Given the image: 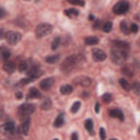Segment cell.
I'll return each instance as SVG.
<instances>
[{
	"label": "cell",
	"mask_w": 140,
	"mask_h": 140,
	"mask_svg": "<svg viewBox=\"0 0 140 140\" xmlns=\"http://www.w3.org/2000/svg\"><path fill=\"white\" fill-rule=\"evenodd\" d=\"M51 31H53V26L48 23H43V24H38L35 29V35L37 36L38 38H42L44 36H47L50 34Z\"/></svg>",
	"instance_id": "6da1fadb"
},
{
	"label": "cell",
	"mask_w": 140,
	"mask_h": 140,
	"mask_svg": "<svg viewBox=\"0 0 140 140\" xmlns=\"http://www.w3.org/2000/svg\"><path fill=\"white\" fill-rule=\"evenodd\" d=\"M110 59L115 65H121L126 59V53L121 49H113L110 51Z\"/></svg>",
	"instance_id": "7a4b0ae2"
},
{
	"label": "cell",
	"mask_w": 140,
	"mask_h": 140,
	"mask_svg": "<svg viewBox=\"0 0 140 140\" xmlns=\"http://www.w3.org/2000/svg\"><path fill=\"white\" fill-rule=\"evenodd\" d=\"M79 56H70L68 58H66L65 61L62 62L61 65V69L65 70L66 72L69 71V70H71L72 68H75L76 66H78L79 64Z\"/></svg>",
	"instance_id": "3957f363"
},
{
	"label": "cell",
	"mask_w": 140,
	"mask_h": 140,
	"mask_svg": "<svg viewBox=\"0 0 140 140\" xmlns=\"http://www.w3.org/2000/svg\"><path fill=\"white\" fill-rule=\"evenodd\" d=\"M128 9H129V3L123 0V1L117 2L116 5L114 6L113 11H114V13L115 14H124V13L127 12Z\"/></svg>",
	"instance_id": "277c9868"
},
{
	"label": "cell",
	"mask_w": 140,
	"mask_h": 140,
	"mask_svg": "<svg viewBox=\"0 0 140 140\" xmlns=\"http://www.w3.org/2000/svg\"><path fill=\"white\" fill-rule=\"evenodd\" d=\"M6 39L9 44H11V45H16V44L21 39V34L18 32L9 31V32H7V34H6Z\"/></svg>",
	"instance_id": "5b68a950"
},
{
	"label": "cell",
	"mask_w": 140,
	"mask_h": 140,
	"mask_svg": "<svg viewBox=\"0 0 140 140\" xmlns=\"http://www.w3.org/2000/svg\"><path fill=\"white\" fill-rule=\"evenodd\" d=\"M35 110V106L33 104H22L20 107H19V113L21 114V115H25V116H29L31 115V114L34 113Z\"/></svg>",
	"instance_id": "8992f818"
},
{
	"label": "cell",
	"mask_w": 140,
	"mask_h": 140,
	"mask_svg": "<svg viewBox=\"0 0 140 140\" xmlns=\"http://www.w3.org/2000/svg\"><path fill=\"white\" fill-rule=\"evenodd\" d=\"M91 79L89 77H86V76H81V77H77L75 79V83L76 84H79V86H82V87H89L91 84Z\"/></svg>",
	"instance_id": "52a82bcc"
},
{
	"label": "cell",
	"mask_w": 140,
	"mask_h": 140,
	"mask_svg": "<svg viewBox=\"0 0 140 140\" xmlns=\"http://www.w3.org/2000/svg\"><path fill=\"white\" fill-rule=\"evenodd\" d=\"M54 83H55L54 78H46V79H44V80H42L39 82V87H40V89H42V90L47 91V90H49L50 88L53 87Z\"/></svg>",
	"instance_id": "ba28073f"
},
{
	"label": "cell",
	"mask_w": 140,
	"mask_h": 140,
	"mask_svg": "<svg viewBox=\"0 0 140 140\" xmlns=\"http://www.w3.org/2000/svg\"><path fill=\"white\" fill-rule=\"evenodd\" d=\"M92 55H93L94 60H96V61H102L106 58V54L100 48H95L92 50Z\"/></svg>",
	"instance_id": "9c48e42d"
},
{
	"label": "cell",
	"mask_w": 140,
	"mask_h": 140,
	"mask_svg": "<svg viewBox=\"0 0 140 140\" xmlns=\"http://www.w3.org/2000/svg\"><path fill=\"white\" fill-rule=\"evenodd\" d=\"M2 68H3V70H5L6 72L11 73V72L14 71V69H16V64H14L13 61H8V60H7L5 64H3Z\"/></svg>",
	"instance_id": "30bf717a"
},
{
	"label": "cell",
	"mask_w": 140,
	"mask_h": 140,
	"mask_svg": "<svg viewBox=\"0 0 140 140\" xmlns=\"http://www.w3.org/2000/svg\"><path fill=\"white\" fill-rule=\"evenodd\" d=\"M3 132H8V134H12L14 131V123L13 121H7V123L2 126Z\"/></svg>",
	"instance_id": "8fae6325"
},
{
	"label": "cell",
	"mask_w": 140,
	"mask_h": 140,
	"mask_svg": "<svg viewBox=\"0 0 140 140\" xmlns=\"http://www.w3.org/2000/svg\"><path fill=\"white\" fill-rule=\"evenodd\" d=\"M109 116L114 117V118H118L121 121L124 120V115H123V113H121L119 109H110L109 110Z\"/></svg>",
	"instance_id": "7c38bea8"
},
{
	"label": "cell",
	"mask_w": 140,
	"mask_h": 140,
	"mask_svg": "<svg viewBox=\"0 0 140 140\" xmlns=\"http://www.w3.org/2000/svg\"><path fill=\"white\" fill-rule=\"evenodd\" d=\"M64 123H65V115H64V113H60L59 115L57 116V118L55 119L54 126L57 127V128H59V127H61L62 125H64Z\"/></svg>",
	"instance_id": "4fadbf2b"
},
{
	"label": "cell",
	"mask_w": 140,
	"mask_h": 140,
	"mask_svg": "<svg viewBox=\"0 0 140 140\" xmlns=\"http://www.w3.org/2000/svg\"><path fill=\"white\" fill-rule=\"evenodd\" d=\"M114 45H115L118 49H121V50H126V49L129 48V45H128V43L121 42V40H115V42H114Z\"/></svg>",
	"instance_id": "5bb4252c"
},
{
	"label": "cell",
	"mask_w": 140,
	"mask_h": 140,
	"mask_svg": "<svg viewBox=\"0 0 140 140\" xmlns=\"http://www.w3.org/2000/svg\"><path fill=\"white\" fill-rule=\"evenodd\" d=\"M29 128H30V121H29V120H25V121H23L22 126L19 128V131H21L23 135H27Z\"/></svg>",
	"instance_id": "9a60e30c"
},
{
	"label": "cell",
	"mask_w": 140,
	"mask_h": 140,
	"mask_svg": "<svg viewBox=\"0 0 140 140\" xmlns=\"http://www.w3.org/2000/svg\"><path fill=\"white\" fill-rule=\"evenodd\" d=\"M29 97L30 99H39L40 97V93L37 89H35V88H32L29 92Z\"/></svg>",
	"instance_id": "2e32d148"
},
{
	"label": "cell",
	"mask_w": 140,
	"mask_h": 140,
	"mask_svg": "<svg viewBox=\"0 0 140 140\" xmlns=\"http://www.w3.org/2000/svg\"><path fill=\"white\" fill-rule=\"evenodd\" d=\"M73 91V88L70 84H65L60 88V93L61 94H70Z\"/></svg>",
	"instance_id": "e0dca14e"
},
{
	"label": "cell",
	"mask_w": 140,
	"mask_h": 140,
	"mask_svg": "<svg viewBox=\"0 0 140 140\" xmlns=\"http://www.w3.org/2000/svg\"><path fill=\"white\" fill-rule=\"evenodd\" d=\"M84 127H86V129L89 131L91 135H94V132H93V121H92V119H87L86 123H84Z\"/></svg>",
	"instance_id": "ac0fdd59"
},
{
	"label": "cell",
	"mask_w": 140,
	"mask_h": 140,
	"mask_svg": "<svg viewBox=\"0 0 140 140\" xmlns=\"http://www.w3.org/2000/svg\"><path fill=\"white\" fill-rule=\"evenodd\" d=\"M99 43V38L97 37H94V36H90V37H87L86 38V44L89 46H93V45H96Z\"/></svg>",
	"instance_id": "d6986e66"
},
{
	"label": "cell",
	"mask_w": 140,
	"mask_h": 140,
	"mask_svg": "<svg viewBox=\"0 0 140 140\" xmlns=\"http://www.w3.org/2000/svg\"><path fill=\"white\" fill-rule=\"evenodd\" d=\"M65 14L68 16L69 18H75L77 16H79V11L77 9H67L65 10Z\"/></svg>",
	"instance_id": "ffe728a7"
},
{
	"label": "cell",
	"mask_w": 140,
	"mask_h": 140,
	"mask_svg": "<svg viewBox=\"0 0 140 140\" xmlns=\"http://www.w3.org/2000/svg\"><path fill=\"white\" fill-rule=\"evenodd\" d=\"M51 101H50V99H45L43 102H42V109L44 110H48L51 108Z\"/></svg>",
	"instance_id": "44dd1931"
},
{
	"label": "cell",
	"mask_w": 140,
	"mask_h": 140,
	"mask_svg": "<svg viewBox=\"0 0 140 140\" xmlns=\"http://www.w3.org/2000/svg\"><path fill=\"white\" fill-rule=\"evenodd\" d=\"M59 60V55H53V56H48L45 59V61L47 64H55Z\"/></svg>",
	"instance_id": "7402d4cb"
},
{
	"label": "cell",
	"mask_w": 140,
	"mask_h": 140,
	"mask_svg": "<svg viewBox=\"0 0 140 140\" xmlns=\"http://www.w3.org/2000/svg\"><path fill=\"white\" fill-rule=\"evenodd\" d=\"M10 55H11L10 50L7 49V48H5V47H2V48H1V56H2V58H3V60H5V61L8 60L9 57H10Z\"/></svg>",
	"instance_id": "603a6c76"
},
{
	"label": "cell",
	"mask_w": 140,
	"mask_h": 140,
	"mask_svg": "<svg viewBox=\"0 0 140 140\" xmlns=\"http://www.w3.org/2000/svg\"><path fill=\"white\" fill-rule=\"evenodd\" d=\"M119 84L121 86V88H123L124 90H126V91H129V90H130V86H129V83H128L125 79H123V78L119 79Z\"/></svg>",
	"instance_id": "cb8c5ba5"
},
{
	"label": "cell",
	"mask_w": 140,
	"mask_h": 140,
	"mask_svg": "<svg viewBox=\"0 0 140 140\" xmlns=\"http://www.w3.org/2000/svg\"><path fill=\"white\" fill-rule=\"evenodd\" d=\"M60 37H56L54 40H53V43H51V49L53 50H55V49H57L58 47H59V45H60Z\"/></svg>",
	"instance_id": "d4e9b609"
},
{
	"label": "cell",
	"mask_w": 140,
	"mask_h": 140,
	"mask_svg": "<svg viewBox=\"0 0 140 140\" xmlns=\"http://www.w3.org/2000/svg\"><path fill=\"white\" fill-rule=\"evenodd\" d=\"M112 27H113V24H112V22H106V23L103 25V27H102V30L104 31L105 33H108L112 31Z\"/></svg>",
	"instance_id": "484cf974"
},
{
	"label": "cell",
	"mask_w": 140,
	"mask_h": 140,
	"mask_svg": "<svg viewBox=\"0 0 140 140\" xmlns=\"http://www.w3.org/2000/svg\"><path fill=\"white\" fill-rule=\"evenodd\" d=\"M112 99H113V96L110 93H105V94H103V96H102L103 102H105V103H109L112 101Z\"/></svg>",
	"instance_id": "4316f807"
},
{
	"label": "cell",
	"mask_w": 140,
	"mask_h": 140,
	"mask_svg": "<svg viewBox=\"0 0 140 140\" xmlns=\"http://www.w3.org/2000/svg\"><path fill=\"white\" fill-rule=\"evenodd\" d=\"M29 68V65H27V62L26 61H23V62H21V64L19 65V70L21 72H24V71H26Z\"/></svg>",
	"instance_id": "83f0119b"
},
{
	"label": "cell",
	"mask_w": 140,
	"mask_h": 140,
	"mask_svg": "<svg viewBox=\"0 0 140 140\" xmlns=\"http://www.w3.org/2000/svg\"><path fill=\"white\" fill-rule=\"evenodd\" d=\"M80 106H81L80 102H75V103H73V105L71 106V113H77L79 110Z\"/></svg>",
	"instance_id": "f1b7e54d"
},
{
	"label": "cell",
	"mask_w": 140,
	"mask_h": 140,
	"mask_svg": "<svg viewBox=\"0 0 140 140\" xmlns=\"http://www.w3.org/2000/svg\"><path fill=\"white\" fill-rule=\"evenodd\" d=\"M68 2L75 6H80V7L84 6V1H82V0H68Z\"/></svg>",
	"instance_id": "f546056e"
},
{
	"label": "cell",
	"mask_w": 140,
	"mask_h": 140,
	"mask_svg": "<svg viewBox=\"0 0 140 140\" xmlns=\"http://www.w3.org/2000/svg\"><path fill=\"white\" fill-rule=\"evenodd\" d=\"M132 90H134V92L136 94L140 95V82H136L132 84Z\"/></svg>",
	"instance_id": "4dcf8cb0"
},
{
	"label": "cell",
	"mask_w": 140,
	"mask_h": 140,
	"mask_svg": "<svg viewBox=\"0 0 140 140\" xmlns=\"http://www.w3.org/2000/svg\"><path fill=\"white\" fill-rule=\"evenodd\" d=\"M121 72H123L124 75L128 76V77H132V75H134L131 70H130L129 68H127V67H125V68H123V69H121Z\"/></svg>",
	"instance_id": "1f68e13d"
},
{
	"label": "cell",
	"mask_w": 140,
	"mask_h": 140,
	"mask_svg": "<svg viewBox=\"0 0 140 140\" xmlns=\"http://www.w3.org/2000/svg\"><path fill=\"white\" fill-rule=\"evenodd\" d=\"M120 30L123 31V32L125 33V34H127V33H128L127 24H126V22H125V21H123V22H121V23H120Z\"/></svg>",
	"instance_id": "d6a6232c"
},
{
	"label": "cell",
	"mask_w": 140,
	"mask_h": 140,
	"mask_svg": "<svg viewBox=\"0 0 140 140\" xmlns=\"http://www.w3.org/2000/svg\"><path fill=\"white\" fill-rule=\"evenodd\" d=\"M129 30H130L131 33H137L138 30H139V27H138V25L136 24V23H132L130 26H129Z\"/></svg>",
	"instance_id": "836d02e7"
},
{
	"label": "cell",
	"mask_w": 140,
	"mask_h": 140,
	"mask_svg": "<svg viewBox=\"0 0 140 140\" xmlns=\"http://www.w3.org/2000/svg\"><path fill=\"white\" fill-rule=\"evenodd\" d=\"M100 137H101V139H103V140L106 138V132H105L104 128H100Z\"/></svg>",
	"instance_id": "e575fe53"
},
{
	"label": "cell",
	"mask_w": 140,
	"mask_h": 140,
	"mask_svg": "<svg viewBox=\"0 0 140 140\" xmlns=\"http://www.w3.org/2000/svg\"><path fill=\"white\" fill-rule=\"evenodd\" d=\"M0 11H1V16H0V18H1V19H3V18H5V16H6V11H5V9H3V8L0 9Z\"/></svg>",
	"instance_id": "d590c367"
},
{
	"label": "cell",
	"mask_w": 140,
	"mask_h": 140,
	"mask_svg": "<svg viewBox=\"0 0 140 140\" xmlns=\"http://www.w3.org/2000/svg\"><path fill=\"white\" fill-rule=\"evenodd\" d=\"M94 110H95L96 113L100 112V104H97V103L95 104V106H94Z\"/></svg>",
	"instance_id": "8d00e7d4"
},
{
	"label": "cell",
	"mask_w": 140,
	"mask_h": 140,
	"mask_svg": "<svg viewBox=\"0 0 140 140\" xmlns=\"http://www.w3.org/2000/svg\"><path fill=\"white\" fill-rule=\"evenodd\" d=\"M99 25H100V21L97 20V21L94 23V26H93V29H94V30H96V29H99V27H100V26H99Z\"/></svg>",
	"instance_id": "74e56055"
},
{
	"label": "cell",
	"mask_w": 140,
	"mask_h": 140,
	"mask_svg": "<svg viewBox=\"0 0 140 140\" xmlns=\"http://www.w3.org/2000/svg\"><path fill=\"white\" fill-rule=\"evenodd\" d=\"M16 97L18 99V100H21V99H22V93H21V92H18V93L16 94Z\"/></svg>",
	"instance_id": "f35d334b"
},
{
	"label": "cell",
	"mask_w": 140,
	"mask_h": 140,
	"mask_svg": "<svg viewBox=\"0 0 140 140\" xmlns=\"http://www.w3.org/2000/svg\"><path fill=\"white\" fill-rule=\"evenodd\" d=\"M71 139H72V140H77V139H78V135H77L76 132H73L72 136H71Z\"/></svg>",
	"instance_id": "ab89813d"
},
{
	"label": "cell",
	"mask_w": 140,
	"mask_h": 140,
	"mask_svg": "<svg viewBox=\"0 0 140 140\" xmlns=\"http://www.w3.org/2000/svg\"><path fill=\"white\" fill-rule=\"evenodd\" d=\"M89 19H90V20H94V17H93V16H92V14H91V16L89 17Z\"/></svg>",
	"instance_id": "60d3db41"
},
{
	"label": "cell",
	"mask_w": 140,
	"mask_h": 140,
	"mask_svg": "<svg viewBox=\"0 0 140 140\" xmlns=\"http://www.w3.org/2000/svg\"><path fill=\"white\" fill-rule=\"evenodd\" d=\"M139 134H140V127H139Z\"/></svg>",
	"instance_id": "b9f144b4"
}]
</instances>
